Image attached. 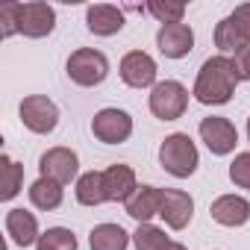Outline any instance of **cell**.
<instances>
[{
	"label": "cell",
	"instance_id": "6da1fadb",
	"mask_svg": "<svg viewBox=\"0 0 250 250\" xmlns=\"http://www.w3.org/2000/svg\"><path fill=\"white\" fill-rule=\"evenodd\" d=\"M235 85H238V77H235L232 59L218 53V56H212V59H206V62L200 65L191 94H194L203 106H224V103L232 100Z\"/></svg>",
	"mask_w": 250,
	"mask_h": 250
},
{
	"label": "cell",
	"instance_id": "7a4b0ae2",
	"mask_svg": "<svg viewBox=\"0 0 250 250\" xmlns=\"http://www.w3.org/2000/svg\"><path fill=\"white\" fill-rule=\"evenodd\" d=\"M159 162L171 177L186 180V177H191L197 171L200 153H197V145L191 142L188 133H171L159 147Z\"/></svg>",
	"mask_w": 250,
	"mask_h": 250
},
{
	"label": "cell",
	"instance_id": "3957f363",
	"mask_svg": "<svg viewBox=\"0 0 250 250\" xmlns=\"http://www.w3.org/2000/svg\"><path fill=\"white\" fill-rule=\"evenodd\" d=\"M68 77L71 83L83 85V88H91V85H100L106 77H109V59L94 50V47H80L68 56Z\"/></svg>",
	"mask_w": 250,
	"mask_h": 250
},
{
	"label": "cell",
	"instance_id": "277c9868",
	"mask_svg": "<svg viewBox=\"0 0 250 250\" xmlns=\"http://www.w3.org/2000/svg\"><path fill=\"white\" fill-rule=\"evenodd\" d=\"M186 109H188V88L183 83L165 80L150 88V112L159 121H177L186 115Z\"/></svg>",
	"mask_w": 250,
	"mask_h": 250
},
{
	"label": "cell",
	"instance_id": "5b68a950",
	"mask_svg": "<svg viewBox=\"0 0 250 250\" xmlns=\"http://www.w3.org/2000/svg\"><path fill=\"white\" fill-rule=\"evenodd\" d=\"M91 133L103 145H124L133 136V118H130V112H124V109L106 106V109H100L91 118Z\"/></svg>",
	"mask_w": 250,
	"mask_h": 250
},
{
	"label": "cell",
	"instance_id": "8992f818",
	"mask_svg": "<svg viewBox=\"0 0 250 250\" xmlns=\"http://www.w3.org/2000/svg\"><path fill=\"white\" fill-rule=\"evenodd\" d=\"M18 112H21L24 127H27L30 133H39V136L53 133L56 124H59V109H56V103H53L50 97H44V94H30V97H24L21 106H18Z\"/></svg>",
	"mask_w": 250,
	"mask_h": 250
},
{
	"label": "cell",
	"instance_id": "52a82bcc",
	"mask_svg": "<svg viewBox=\"0 0 250 250\" xmlns=\"http://www.w3.org/2000/svg\"><path fill=\"white\" fill-rule=\"evenodd\" d=\"M56 27V9L42 3V0H30V3H21L18 12V33L27 39H44L50 36Z\"/></svg>",
	"mask_w": 250,
	"mask_h": 250
},
{
	"label": "cell",
	"instance_id": "ba28073f",
	"mask_svg": "<svg viewBox=\"0 0 250 250\" xmlns=\"http://www.w3.org/2000/svg\"><path fill=\"white\" fill-rule=\"evenodd\" d=\"M200 139L206 142V147L215 156H227L238 145V130H235V124L229 118L212 115V118H203L200 121Z\"/></svg>",
	"mask_w": 250,
	"mask_h": 250
},
{
	"label": "cell",
	"instance_id": "9c48e42d",
	"mask_svg": "<svg viewBox=\"0 0 250 250\" xmlns=\"http://www.w3.org/2000/svg\"><path fill=\"white\" fill-rule=\"evenodd\" d=\"M121 80L130 88H153L156 85V59L145 50H130L121 59Z\"/></svg>",
	"mask_w": 250,
	"mask_h": 250
},
{
	"label": "cell",
	"instance_id": "30bf717a",
	"mask_svg": "<svg viewBox=\"0 0 250 250\" xmlns=\"http://www.w3.org/2000/svg\"><path fill=\"white\" fill-rule=\"evenodd\" d=\"M39 171H42V177H47V180L65 186V183H71V180L77 177L80 159H77V153H74L71 147H50V150L42 153Z\"/></svg>",
	"mask_w": 250,
	"mask_h": 250
},
{
	"label": "cell",
	"instance_id": "8fae6325",
	"mask_svg": "<svg viewBox=\"0 0 250 250\" xmlns=\"http://www.w3.org/2000/svg\"><path fill=\"white\" fill-rule=\"evenodd\" d=\"M159 218L171 229H186L191 224V218H194V200H191V194L180 191V188H162Z\"/></svg>",
	"mask_w": 250,
	"mask_h": 250
},
{
	"label": "cell",
	"instance_id": "7c38bea8",
	"mask_svg": "<svg viewBox=\"0 0 250 250\" xmlns=\"http://www.w3.org/2000/svg\"><path fill=\"white\" fill-rule=\"evenodd\" d=\"M156 47L165 59H183L194 47V30L188 24H165L156 33Z\"/></svg>",
	"mask_w": 250,
	"mask_h": 250
},
{
	"label": "cell",
	"instance_id": "4fadbf2b",
	"mask_svg": "<svg viewBox=\"0 0 250 250\" xmlns=\"http://www.w3.org/2000/svg\"><path fill=\"white\" fill-rule=\"evenodd\" d=\"M209 215L221 227H244L250 221V200L241 194H221L212 200Z\"/></svg>",
	"mask_w": 250,
	"mask_h": 250
},
{
	"label": "cell",
	"instance_id": "5bb4252c",
	"mask_svg": "<svg viewBox=\"0 0 250 250\" xmlns=\"http://www.w3.org/2000/svg\"><path fill=\"white\" fill-rule=\"evenodd\" d=\"M103 186H106V200L112 203H127L133 197V191L139 188V180H136V171L130 165H109L103 171Z\"/></svg>",
	"mask_w": 250,
	"mask_h": 250
},
{
	"label": "cell",
	"instance_id": "9a60e30c",
	"mask_svg": "<svg viewBox=\"0 0 250 250\" xmlns=\"http://www.w3.org/2000/svg\"><path fill=\"white\" fill-rule=\"evenodd\" d=\"M85 27L94 36H115L124 30V12L112 3H94L85 9Z\"/></svg>",
	"mask_w": 250,
	"mask_h": 250
},
{
	"label": "cell",
	"instance_id": "2e32d148",
	"mask_svg": "<svg viewBox=\"0 0 250 250\" xmlns=\"http://www.w3.org/2000/svg\"><path fill=\"white\" fill-rule=\"evenodd\" d=\"M6 235H9L18 247L39 244L42 232H39V221H36V215L27 212V209H9V212H6Z\"/></svg>",
	"mask_w": 250,
	"mask_h": 250
},
{
	"label": "cell",
	"instance_id": "e0dca14e",
	"mask_svg": "<svg viewBox=\"0 0 250 250\" xmlns=\"http://www.w3.org/2000/svg\"><path fill=\"white\" fill-rule=\"evenodd\" d=\"M127 206V215L136 218L139 224H150V218L159 215V206H162V188L156 186H139L133 191V197L124 203Z\"/></svg>",
	"mask_w": 250,
	"mask_h": 250
},
{
	"label": "cell",
	"instance_id": "ac0fdd59",
	"mask_svg": "<svg viewBox=\"0 0 250 250\" xmlns=\"http://www.w3.org/2000/svg\"><path fill=\"white\" fill-rule=\"evenodd\" d=\"M130 232L121 224H97L88 235L91 250H127L130 247Z\"/></svg>",
	"mask_w": 250,
	"mask_h": 250
},
{
	"label": "cell",
	"instance_id": "d6986e66",
	"mask_svg": "<svg viewBox=\"0 0 250 250\" xmlns=\"http://www.w3.org/2000/svg\"><path fill=\"white\" fill-rule=\"evenodd\" d=\"M250 44V39L244 36V30L227 15L224 21H218V27H215V47L221 50V56H227V53H238L241 47H247Z\"/></svg>",
	"mask_w": 250,
	"mask_h": 250
},
{
	"label": "cell",
	"instance_id": "ffe728a7",
	"mask_svg": "<svg viewBox=\"0 0 250 250\" xmlns=\"http://www.w3.org/2000/svg\"><path fill=\"white\" fill-rule=\"evenodd\" d=\"M62 197H65L62 186L53 183V180H47V177H39V180L30 186V203H33L36 209H42V212L59 209V206H62Z\"/></svg>",
	"mask_w": 250,
	"mask_h": 250
},
{
	"label": "cell",
	"instance_id": "44dd1931",
	"mask_svg": "<svg viewBox=\"0 0 250 250\" xmlns=\"http://www.w3.org/2000/svg\"><path fill=\"white\" fill-rule=\"evenodd\" d=\"M77 200L83 206H100L109 203L106 200V186H103V171H88L83 177H77Z\"/></svg>",
	"mask_w": 250,
	"mask_h": 250
},
{
	"label": "cell",
	"instance_id": "7402d4cb",
	"mask_svg": "<svg viewBox=\"0 0 250 250\" xmlns=\"http://www.w3.org/2000/svg\"><path fill=\"white\" fill-rule=\"evenodd\" d=\"M0 171H3V191H0V197L3 200H12L21 186H24V165H18L12 156H0Z\"/></svg>",
	"mask_w": 250,
	"mask_h": 250
},
{
	"label": "cell",
	"instance_id": "603a6c76",
	"mask_svg": "<svg viewBox=\"0 0 250 250\" xmlns=\"http://www.w3.org/2000/svg\"><path fill=\"white\" fill-rule=\"evenodd\" d=\"M36 250H77V235L68 227H50L42 232Z\"/></svg>",
	"mask_w": 250,
	"mask_h": 250
},
{
	"label": "cell",
	"instance_id": "cb8c5ba5",
	"mask_svg": "<svg viewBox=\"0 0 250 250\" xmlns=\"http://www.w3.org/2000/svg\"><path fill=\"white\" fill-rule=\"evenodd\" d=\"M171 238L165 235L162 227H153V224H139V229L133 232V244L136 250H162Z\"/></svg>",
	"mask_w": 250,
	"mask_h": 250
},
{
	"label": "cell",
	"instance_id": "d4e9b609",
	"mask_svg": "<svg viewBox=\"0 0 250 250\" xmlns=\"http://www.w3.org/2000/svg\"><path fill=\"white\" fill-rule=\"evenodd\" d=\"M162 27L165 24H183V15H186V3H168V0H150L145 6Z\"/></svg>",
	"mask_w": 250,
	"mask_h": 250
},
{
	"label": "cell",
	"instance_id": "484cf974",
	"mask_svg": "<svg viewBox=\"0 0 250 250\" xmlns=\"http://www.w3.org/2000/svg\"><path fill=\"white\" fill-rule=\"evenodd\" d=\"M229 180L238 186V188H247L250 191V150L238 153L229 165Z\"/></svg>",
	"mask_w": 250,
	"mask_h": 250
},
{
	"label": "cell",
	"instance_id": "4316f807",
	"mask_svg": "<svg viewBox=\"0 0 250 250\" xmlns=\"http://www.w3.org/2000/svg\"><path fill=\"white\" fill-rule=\"evenodd\" d=\"M18 12H21V3H3L0 6V36L3 39L18 33Z\"/></svg>",
	"mask_w": 250,
	"mask_h": 250
},
{
	"label": "cell",
	"instance_id": "83f0119b",
	"mask_svg": "<svg viewBox=\"0 0 250 250\" xmlns=\"http://www.w3.org/2000/svg\"><path fill=\"white\" fill-rule=\"evenodd\" d=\"M232 59V68H235V77H238V83L244 80V83H250V44L247 47H241L235 56H229Z\"/></svg>",
	"mask_w": 250,
	"mask_h": 250
},
{
	"label": "cell",
	"instance_id": "f1b7e54d",
	"mask_svg": "<svg viewBox=\"0 0 250 250\" xmlns=\"http://www.w3.org/2000/svg\"><path fill=\"white\" fill-rule=\"evenodd\" d=\"M229 18L244 30V36L250 39V3H241V6H235L232 12H229Z\"/></svg>",
	"mask_w": 250,
	"mask_h": 250
},
{
	"label": "cell",
	"instance_id": "f546056e",
	"mask_svg": "<svg viewBox=\"0 0 250 250\" xmlns=\"http://www.w3.org/2000/svg\"><path fill=\"white\" fill-rule=\"evenodd\" d=\"M162 250H188V247H186V244H180V241H168Z\"/></svg>",
	"mask_w": 250,
	"mask_h": 250
},
{
	"label": "cell",
	"instance_id": "4dcf8cb0",
	"mask_svg": "<svg viewBox=\"0 0 250 250\" xmlns=\"http://www.w3.org/2000/svg\"><path fill=\"white\" fill-rule=\"evenodd\" d=\"M247 139H250V118H247Z\"/></svg>",
	"mask_w": 250,
	"mask_h": 250
}]
</instances>
